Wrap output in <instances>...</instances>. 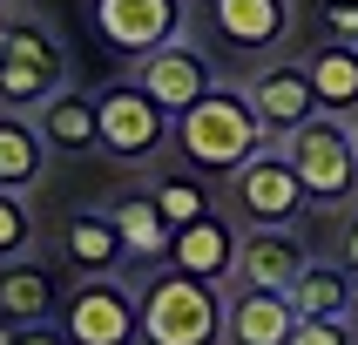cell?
Wrapping results in <instances>:
<instances>
[{
  "label": "cell",
  "mask_w": 358,
  "mask_h": 345,
  "mask_svg": "<svg viewBox=\"0 0 358 345\" xmlns=\"http://www.w3.org/2000/svg\"><path fill=\"white\" fill-rule=\"evenodd\" d=\"M264 149H271V129H264L257 101L243 88H230V81H217L196 108L176 115V156H189L196 176H237Z\"/></svg>",
  "instance_id": "6da1fadb"
},
{
  "label": "cell",
  "mask_w": 358,
  "mask_h": 345,
  "mask_svg": "<svg viewBox=\"0 0 358 345\" xmlns=\"http://www.w3.org/2000/svg\"><path fill=\"white\" fill-rule=\"evenodd\" d=\"M136 311H142V345H223L230 339V291L210 278H189L176 264L142 271Z\"/></svg>",
  "instance_id": "7a4b0ae2"
},
{
  "label": "cell",
  "mask_w": 358,
  "mask_h": 345,
  "mask_svg": "<svg viewBox=\"0 0 358 345\" xmlns=\"http://www.w3.org/2000/svg\"><path fill=\"white\" fill-rule=\"evenodd\" d=\"M55 88H68V55L55 27L34 14H0V108L34 115Z\"/></svg>",
  "instance_id": "3957f363"
},
{
  "label": "cell",
  "mask_w": 358,
  "mask_h": 345,
  "mask_svg": "<svg viewBox=\"0 0 358 345\" xmlns=\"http://www.w3.org/2000/svg\"><path fill=\"white\" fill-rule=\"evenodd\" d=\"M278 149L291 156V169H298L311 210H345V203L358 197V142H352V122L311 115L304 129H291Z\"/></svg>",
  "instance_id": "277c9868"
},
{
  "label": "cell",
  "mask_w": 358,
  "mask_h": 345,
  "mask_svg": "<svg viewBox=\"0 0 358 345\" xmlns=\"http://www.w3.org/2000/svg\"><path fill=\"white\" fill-rule=\"evenodd\" d=\"M230 210H237L243 230H298V217L311 210V197H304L298 169H291V156H284L278 142L230 176Z\"/></svg>",
  "instance_id": "5b68a950"
},
{
  "label": "cell",
  "mask_w": 358,
  "mask_h": 345,
  "mask_svg": "<svg viewBox=\"0 0 358 345\" xmlns=\"http://www.w3.org/2000/svg\"><path fill=\"white\" fill-rule=\"evenodd\" d=\"M95 101H101V149H108L115 162H136L142 169L162 142H176V115H169L136 75L95 88Z\"/></svg>",
  "instance_id": "8992f818"
},
{
  "label": "cell",
  "mask_w": 358,
  "mask_h": 345,
  "mask_svg": "<svg viewBox=\"0 0 358 345\" xmlns=\"http://www.w3.org/2000/svg\"><path fill=\"white\" fill-rule=\"evenodd\" d=\"M95 41L122 61H142L189 34V0H88Z\"/></svg>",
  "instance_id": "52a82bcc"
},
{
  "label": "cell",
  "mask_w": 358,
  "mask_h": 345,
  "mask_svg": "<svg viewBox=\"0 0 358 345\" xmlns=\"http://www.w3.org/2000/svg\"><path fill=\"white\" fill-rule=\"evenodd\" d=\"M61 332L75 345H142V311L122 278H81L61 298Z\"/></svg>",
  "instance_id": "ba28073f"
},
{
  "label": "cell",
  "mask_w": 358,
  "mask_h": 345,
  "mask_svg": "<svg viewBox=\"0 0 358 345\" xmlns=\"http://www.w3.org/2000/svg\"><path fill=\"white\" fill-rule=\"evenodd\" d=\"M210 34L243 61H271L298 27V0H203Z\"/></svg>",
  "instance_id": "9c48e42d"
},
{
  "label": "cell",
  "mask_w": 358,
  "mask_h": 345,
  "mask_svg": "<svg viewBox=\"0 0 358 345\" xmlns=\"http://www.w3.org/2000/svg\"><path fill=\"white\" fill-rule=\"evenodd\" d=\"M243 95L257 101L264 129H271V142H284L291 129H304V122L318 115V95H311V75H304V55H271L250 68V81H243Z\"/></svg>",
  "instance_id": "30bf717a"
},
{
  "label": "cell",
  "mask_w": 358,
  "mask_h": 345,
  "mask_svg": "<svg viewBox=\"0 0 358 345\" xmlns=\"http://www.w3.org/2000/svg\"><path fill=\"white\" fill-rule=\"evenodd\" d=\"M136 81L169 108V115H182V108H196V101L217 88V61L182 34V41H169V48H156V55H142L136 61Z\"/></svg>",
  "instance_id": "8fae6325"
},
{
  "label": "cell",
  "mask_w": 358,
  "mask_h": 345,
  "mask_svg": "<svg viewBox=\"0 0 358 345\" xmlns=\"http://www.w3.org/2000/svg\"><path fill=\"white\" fill-rule=\"evenodd\" d=\"M237 217H196V223H182L176 244H169V264L176 271H189V278H210V284H237Z\"/></svg>",
  "instance_id": "7c38bea8"
},
{
  "label": "cell",
  "mask_w": 358,
  "mask_h": 345,
  "mask_svg": "<svg viewBox=\"0 0 358 345\" xmlns=\"http://www.w3.org/2000/svg\"><path fill=\"white\" fill-rule=\"evenodd\" d=\"M61 264L75 278H115L122 264H129L115 210H75V217L61 223Z\"/></svg>",
  "instance_id": "4fadbf2b"
},
{
  "label": "cell",
  "mask_w": 358,
  "mask_h": 345,
  "mask_svg": "<svg viewBox=\"0 0 358 345\" xmlns=\"http://www.w3.org/2000/svg\"><path fill=\"white\" fill-rule=\"evenodd\" d=\"M304 264H311V251L298 244V230H243L237 244V284H250V291H291Z\"/></svg>",
  "instance_id": "5bb4252c"
},
{
  "label": "cell",
  "mask_w": 358,
  "mask_h": 345,
  "mask_svg": "<svg viewBox=\"0 0 358 345\" xmlns=\"http://www.w3.org/2000/svg\"><path fill=\"white\" fill-rule=\"evenodd\" d=\"M34 122H41V136H48V149H61V156H88V149H101V101L81 95L75 81L41 101Z\"/></svg>",
  "instance_id": "9a60e30c"
},
{
  "label": "cell",
  "mask_w": 358,
  "mask_h": 345,
  "mask_svg": "<svg viewBox=\"0 0 358 345\" xmlns=\"http://www.w3.org/2000/svg\"><path fill=\"white\" fill-rule=\"evenodd\" d=\"M291 332H298V304L284 291L230 284V339L223 345H291Z\"/></svg>",
  "instance_id": "2e32d148"
},
{
  "label": "cell",
  "mask_w": 358,
  "mask_h": 345,
  "mask_svg": "<svg viewBox=\"0 0 358 345\" xmlns=\"http://www.w3.org/2000/svg\"><path fill=\"white\" fill-rule=\"evenodd\" d=\"M304 75H311V95H318V115L358 122V41H331L304 55Z\"/></svg>",
  "instance_id": "e0dca14e"
},
{
  "label": "cell",
  "mask_w": 358,
  "mask_h": 345,
  "mask_svg": "<svg viewBox=\"0 0 358 345\" xmlns=\"http://www.w3.org/2000/svg\"><path fill=\"white\" fill-rule=\"evenodd\" d=\"M61 271L55 264H0V311L14 325H41V318H61Z\"/></svg>",
  "instance_id": "ac0fdd59"
},
{
  "label": "cell",
  "mask_w": 358,
  "mask_h": 345,
  "mask_svg": "<svg viewBox=\"0 0 358 345\" xmlns=\"http://www.w3.org/2000/svg\"><path fill=\"white\" fill-rule=\"evenodd\" d=\"M108 210H115V223H122V244H129V264H136V271H156V264H169V244H176V223L162 217L156 190H136V197L108 203Z\"/></svg>",
  "instance_id": "d6986e66"
},
{
  "label": "cell",
  "mask_w": 358,
  "mask_h": 345,
  "mask_svg": "<svg viewBox=\"0 0 358 345\" xmlns=\"http://www.w3.org/2000/svg\"><path fill=\"white\" fill-rule=\"evenodd\" d=\"M48 176V136L27 108H0V190H34Z\"/></svg>",
  "instance_id": "ffe728a7"
},
{
  "label": "cell",
  "mask_w": 358,
  "mask_h": 345,
  "mask_svg": "<svg viewBox=\"0 0 358 345\" xmlns=\"http://www.w3.org/2000/svg\"><path fill=\"white\" fill-rule=\"evenodd\" d=\"M284 298L298 304V318H352V298H358V278L352 271H345L338 258L331 264H304L298 271V284H291V291H284Z\"/></svg>",
  "instance_id": "44dd1931"
},
{
  "label": "cell",
  "mask_w": 358,
  "mask_h": 345,
  "mask_svg": "<svg viewBox=\"0 0 358 345\" xmlns=\"http://www.w3.org/2000/svg\"><path fill=\"white\" fill-rule=\"evenodd\" d=\"M149 190H156V203H162V217L176 223H196V217H210V210H217V203H210V190H203V176L196 169H162L156 183H149Z\"/></svg>",
  "instance_id": "7402d4cb"
},
{
  "label": "cell",
  "mask_w": 358,
  "mask_h": 345,
  "mask_svg": "<svg viewBox=\"0 0 358 345\" xmlns=\"http://www.w3.org/2000/svg\"><path fill=\"white\" fill-rule=\"evenodd\" d=\"M27 244H34V210L20 190H0V264L27 258Z\"/></svg>",
  "instance_id": "603a6c76"
},
{
  "label": "cell",
  "mask_w": 358,
  "mask_h": 345,
  "mask_svg": "<svg viewBox=\"0 0 358 345\" xmlns=\"http://www.w3.org/2000/svg\"><path fill=\"white\" fill-rule=\"evenodd\" d=\"M291 345H358V332H352V318H298Z\"/></svg>",
  "instance_id": "cb8c5ba5"
},
{
  "label": "cell",
  "mask_w": 358,
  "mask_h": 345,
  "mask_svg": "<svg viewBox=\"0 0 358 345\" xmlns=\"http://www.w3.org/2000/svg\"><path fill=\"white\" fill-rule=\"evenodd\" d=\"M324 34L331 41H358V0H324Z\"/></svg>",
  "instance_id": "d4e9b609"
},
{
  "label": "cell",
  "mask_w": 358,
  "mask_h": 345,
  "mask_svg": "<svg viewBox=\"0 0 358 345\" xmlns=\"http://www.w3.org/2000/svg\"><path fill=\"white\" fill-rule=\"evenodd\" d=\"M20 345H75L61 332V318H41V325H20Z\"/></svg>",
  "instance_id": "484cf974"
},
{
  "label": "cell",
  "mask_w": 358,
  "mask_h": 345,
  "mask_svg": "<svg viewBox=\"0 0 358 345\" xmlns=\"http://www.w3.org/2000/svg\"><path fill=\"white\" fill-rule=\"evenodd\" d=\"M338 264L358 278V217H345V230H338Z\"/></svg>",
  "instance_id": "4316f807"
},
{
  "label": "cell",
  "mask_w": 358,
  "mask_h": 345,
  "mask_svg": "<svg viewBox=\"0 0 358 345\" xmlns=\"http://www.w3.org/2000/svg\"><path fill=\"white\" fill-rule=\"evenodd\" d=\"M0 345H20V325L7 318V311H0Z\"/></svg>",
  "instance_id": "83f0119b"
},
{
  "label": "cell",
  "mask_w": 358,
  "mask_h": 345,
  "mask_svg": "<svg viewBox=\"0 0 358 345\" xmlns=\"http://www.w3.org/2000/svg\"><path fill=\"white\" fill-rule=\"evenodd\" d=\"M352 332H358V298H352Z\"/></svg>",
  "instance_id": "f1b7e54d"
},
{
  "label": "cell",
  "mask_w": 358,
  "mask_h": 345,
  "mask_svg": "<svg viewBox=\"0 0 358 345\" xmlns=\"http://www.w3.org/2000/svg\"><path fill=\"white\" fill-rule=\"evenodd\" d=\"M0 14H14V0H0Z\"/></svg>",
  "instance_id": "f546056e"
},
{
  "label": "cell",
  "mask_w": 358,
  "mask_h": 345,
  "mask_svg": "<svg viewBox=\"0 0 358 345\" xmlns=\"http://www.w3.org/2000/svg\"><path fill=\"white\" fill-rule=\"evenodd\" d=\"M352 142H358V122H352Z\"/></svg>",
  "instance_id": "4dcf8cb0"
}]
</instances>
